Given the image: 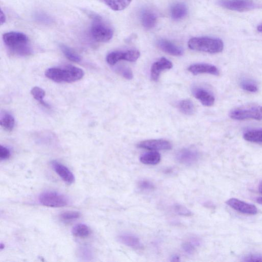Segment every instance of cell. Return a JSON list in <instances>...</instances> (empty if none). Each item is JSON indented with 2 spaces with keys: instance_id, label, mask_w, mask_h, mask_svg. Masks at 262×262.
<instances>
[{
  "instance_id": "cell-1",
  "label": "cell",
  "mask_w": 262,
  "mask_h": 262,
  "mask_svg": "<svg viewBox=\"0 0 262 262\" xmlns=\"http://www.w3.org/2000/svg\"><path fill=\"white\" fill-rule=\"evenodd\" d=\"M46 76L58 83H71L80 81L84 76V71L71 65L53 67L47 69Z\"/></svg>"
},
{
  "instance_id": "cell-2",
  "label": "cell",
  "mask_w": 262,
  "mask_h": 262,
  "mask_svg": "<svg viewBox=\"0 0 262 262\" xmlns=\"http://www.w3.org/2000/svg\"><path fill=\"white\" fill-rule=\"evenodd\" d=\"M3 40L7 47L16 55L25 56L32 54L29 38L22 33H7L3 34Z\"/></svg>"
},
{
  "instance_id": "cell-3",
  "label": "cell",
  "mask_w": 262,
  "mask_h": 262,
  "mask_svg": "<svg viewBox=\"0 0 262 262\" xmlns=\"http://www.w3.org/2000/svg\"><path fill=\"white\" fill-rule=\"evenodd\" d=\"M188 46L193 50L209 54H217L224 50V44L219 38L200 37L190 39L188 42Z\"/></svg>"
},
{
  "instance_id": "cell-4",
  "label": "cell",
  "mask_w": 262,
  "mask_h": 262,
  "mask_svg": "<svg viewBox=\"0 0 262 262\" xmlns=\"http://www.w3.org/2000/svg\"><path fill=\"white\" fill-rule=\"evenodd\" d=\"M90 16L93 20L90 28L92 36L98 42L106 43L111 40L113 31L110 26L104 23L99 15L92 14Z\"/></svg>"
},
{
  "instance_id": "cell-5",
  "label": "cell",
  "mask_w": 262,
  "mask_h": 262,
  "mask_svg": "<svg viewBox=\"0 0 262 262\" xmlns=\"http://www.w3.org/2000/svg\"><path fill=\"white\" fill-rule=\"evenodd\" d=\"M229 116L232 120L243 121L246 120H262V106L241 107L232 110Z\"/></svg>"
},
{
  "instance_id": "cell-6",
  "label": "cell",
  "mask_w": 262,
  "mask_h": 262,
  "mask_svg": "<svg viewBox=\"0 0 262 262\" xmlns=\"http://www.w3.org/2000/svg\"><path fill=\"white\" fill-rule=\"evenodd\" d=\"M218 4L225 8L239 12L247 11L262 7L252 0H219Z\"/></svg>"
},
{
  "instance_id": "cell-7",
  "label": "cell",
  "mask_w": 262,
  "mask_h": 262,
  "mask_svg": "<svg viewBox=\"0 0 262 262\" xmlns=\"http://www.w3.org/2000/svg\"><path fill=\"white\" fill-rule=\"evenodd\" d=\"M38 201L42 205L50 207H64L69 202L66 196L55 192L43 193L39 196Z\"/></svg>"
},
{
  "instance_id": "cell-8",
  "label": "cell",
  "mask_w": 262,
  "mask_h": 262,
  "mask_svg": "<svg viewBox=\"0 0 262 262\" xmlns=\"http://www.w3.org/2000/svg\"><path fill=\"white\" fill-rule=\"evenodd\" d=\"M140 56V52L136 50H130L124 52L114 51L107 56L106 61L109 65H114L122 60L131 62H135Z\"/></svg>"
},
{
  "instance_id": "cell-9",
  "label": "cell",
  "mask_w": 262,
  "mask_h": 262,
  "mask_svg": "<svg viewBox=\"0 0 262 262\" xmlns=\"http://www.w3.org/2000/svg\"><path fill=\"white\" fill-rule=\"evenodd\" d=\"M137 147L139 148L157 151L169 150L172 148L171 142L164 139H151L140 142Z\"/></svg>"
},
{
  "instance_id": "cell-10",
  "label": "cell",
  "mask_w": 262,
  "mask_h": 262,
  "mask_svg": "<svg viewBox=\"0 0 262 262\" xmlns=\"http://www.w3.org/2000/svg\"><path fill=\"white\" fill-rule=\"evenodd\" d=\"M227 204L231 208L242 214L255 215L258 213L257 207L238 199L230 198L227 201Z\"/></svg>"
},
{
  "instance_id": "cell-11",
  "label": "cell",
  "mask_w": 262,
  "mask_h": 262,
  "mask_svg": "<svg viewBox=\"0 0 262 262\" xmlns=\"http://www.w3.org/2000/svg\"><path fill=\"white\" fill-rule=\"evenodd\" d=\"M199 157L197 151L192 149L185 148L180 150L177 153L176 158L181 164L191 165L198 161Z\"/></svg>"
},
{
  "instance_id": "cell-12",
  "label": "cell",
  "mask_w": 262,
  "mask_h": 262,
  "mask_svg": "<svg viewBox=\"0 0 262 262\" xmlns=\"http://www.w3.org/2000/svg\"><path fill=\"white\" fill-rule=\"evenodd\" d=\"M172 63L165 58H162L155 62L151 67V77L152 81L156 82L159 80L162 72L171 69Z\"/></svg>"
},
{
  "instance_id": "cell-13",
  "label": "cell",
  "mask_w": 262,
  "mask_h": 262,
  "mask_svg": "<svg viewBox=\"0 0 262 262\" xmlns=\"http://www.w3.org/2000/svg\"><path fill=\"white\" fill-rule=\"evenodd\" d=\"M51 165L56 173L65 183L71 185L74 182V176L67 167L56 161H52Z\"/></svg>"
},
{
  "instance_id": "cell-14",
  "label": "cell",
  "mask_w": 262,
  "mask_h": 262,
  "mask_svg": "<svg viewBox=\"0 0 262 262\" xmlns=\"http://www.w3.org/2000/svg\"><path fill=\"white\" fill-rule=\"evenodd\" d=\"M188 70L195 75L203 73H207L216 76L219 75L218 69L215 66L208 64L192 65L188 68Z\"/></svg>"
},
{
  "instance_id": "cell-15",
  "label": "cell",
  "mask_w": 262,
  "mask_h": 262,
  "mask_svg": "<svg viewBox=\"0 0 262 262\" xmlns=\"http://www.w3.org/2000/svg\"><path fill=\"white\" fill-rule=\"evenodd\" d=\"M193 94L204 106L211 107L215 103V98L214 96L204 89L196 88L193 90Z\"/></svg>"
},
{
  "instance_id": "cell-16",
  "label": "cell",
  "mask_w": 262,
  "mask_h": 262,
  "mask_svg": "<svg viewBox=\"0 0 262 262\" xmlns=\"http://www.w3.org/2000/svg\"><path fill=\"white\" fill-rule=\"evenodd\" d=\"M157 44L162 50L169 55L181 56L183 54V50L181 48L165 39H161L157 41Z\"/></svg>"
},
{
  "instance_id": "cell-17",
  "label": "cell",
  "mask_w": 262,
  "mask_h": 262,
  "mask_svg": "<svg viewBox=\"0 0 262 262\" xmlns=\"http://www.w3.org/2000/svg\"><path fill=\"white\" fill-rule=\"evenodd\" d=\"M140 18L143 27L147 30L153 29L157 23V15L155 12L149 9L142 10Z\"/></svg>"
},
{
  "instance_id": "cell-18",
  "label": "cell",
  "mask_w": 262,
  "mask_h": 262,
  "mask_svg": "<svg viewBox=\"0 0 262 262\" xmlns=\"http://www.w3.org/2000/svg\"><path fill=\"white\" fill-rule=\"evenodd\" d=\"M118 240L125 245L140 250L143 247L141 241L135 235L129 233L122 234L118 237Z\"/></svg>"
},
{
  "instance_id": "cell-19",
  "label": "cell",
  "mask_w": 262,
  "mask_h": 262,
  "mask_svg": "<svg viewBox=\"0 0 262 262\" xmlns=\"http://www.w3.org/2000/svg\"><path fill=\"white\" fill-rule=\"evenodd\" d=\"M171 16L172 18L178 21L185 18L188 13V8L185 3L177 2L173 4L171 8Z\"/></svg>"
},
{
  "instance_id": "cell-20",
  "label": "cell",
  "mask_w": 262,
  "mask_h": 262,
  "mask_svg": "<svg viewBox=\"0 0 262 262\" xmlns=\"http://www.w3.org/2000/svg\"><path fill=\"white\" fill-rule=\"evenodd\" d=\"M140 162L147 165H156L161 161V155L157 151H152L143 154L140 158Z\"/></svg>"
},
{
  "instance_id": "cell-21",
  "label": "cell",
  "mask_w": 262,
  "mask_h": 262,
  "mask_svg": "<svg viewBox=\"0 0 262 262\" xmlns=\"http://www.w3.org/2000/svg\"><path fill=\"white\" fill-rule=\"evenodd\" d=\"M111 9L114 11H122L127 8L132 0H102Z\"/></svg>"
},
{
  "instance_id": "cell-22",
  "label": "cell",
  "mask_w": 262,
  "mask_h": 262,
  "mask_svg": "<svg viewBox=\"0 0 262 262\" xmlns=\"http://www.w3.org/2000/svg\"><path fill=\"white\" fill-rule=\"evenodd\" d=\"M0 124L1 127L7 131L14 129L15 126V120L14 116L8 112H4L0 118Z\"/></svg>"
},
{
  "instance_id": "cell-23",
  "label": "cell",
  "mask_w": 262,
  "mask_h": 262,
  "mask_svg": "<svg viewBox=\"0 0 262 262\" xmlns=\"http://www.w3.org/2000/svg\"><path fill=\"white\" fill-rule=\"evenodd\" d=\"M243 137L246 141L257 143H262V130H252L247 131Z\"/></svg>"
},
{
  "instance_id": "cell-24",
  "label": "cell",
  "mask_w": 262,
  "mask_h": 262,
  "mask_svg": "<svg viewBox=\"0 0 262 262\" xmlns=\"http://www.w3.org/2000/svg\"><path fill=\"white\" fill-rule=\"evenodd\" d=\"M90 229L86 225L78 224L76 225L72 230V233L75 237L86 238L90 234Z\"/></svg>"
},
{
  "instance_id": "cell-25",
  "label": "cell",
  "mask_w": 262,
  "mask_h": 262,
  "mask_svg": "<svg viewBox=\"0 0 262 262\" xmlns=\"http://www.w3.org/2000/svg\"><path fill=\"white\" fill-rule=\"evenodd\" d=\"M180 111L187 115H192L195 113V106L193 102L189 99L181 100L178 104Z\"/></svg>"
},
{
  "instance_id": "cell-26",
  "label": "cell",
  "mask_w": 262,
  "mask_h": 262,
  "mask_svg": "<svg viewBox=\"0 0 262 262\" xmlns=\"http://www.w3.org/2000/svg\"><path fill=\"white\" fill-rule=\"evenodd\" d=\"M31 94L34 98L40 102L42 106L50 108L49 104L44 101L45 92L43 89L38 87H34L31 90Z\"/></svg>"
},
{
  "instance_id": "cell-27",
  "label": "cell",
  "mask_w": 262,
  "mask_h": 262,
  "mask_svg": "<svg viewBox=\"0 0 262 262\" xmlns=\"http://www.w3.org/2000/svg\"><path fill=\"white\" fill-rule=\"evenodd\" d=\"M60 46L64 55L68 60L75 63H80L81 61V57L76 54L69 47L63 44H61Z\"/></svg>"
},
{
  "instance_id": "cell-28",
  "label": "cell",
  "mask_w": 262,
  "mask_h": 262,
  "mask_svg": "<svg viewBox=\"0 0 262 262\" xmlns=\"http://www.w3.org/2000/svg\"><path fill=\"white\" fill-rule=\"evenodd\" d=\"M240 86L244 90L249 93H255L258 90L257 84L253 80L244 78L240 82Z\"/></svg>"
},
{
  "instance_id": "cell-29",
  "label": "cell",
  "mask_w": 262,
  "mask_h": 262,
  "mask_svg": "<svg viewBox=\"0 0 262 262\" xmlns=\"http://www.w3.org/2000/svg\"><path fill=\"white\" fill-rule=\"evenodd\" d=\"M81 213L77 211H67L62 213L60 215V219L65 223L74 221L81 217Z\"/></svg>"
},
{
  "instance_id": "cell-30",
  "label": "cell",
  "mask_w": 262,
  "mask_h": 262,
  "mask_svg": "<svg viewBox=\"0 0 262 262\" xmlns=\"http://www.w3.org/2000/svg\"><path fill=\"white\" fill-rule=\"evenodd\" d=\"M34 18L37 22L44 24H50L54 22L51 17L42 11L36 12Z\"/></svg>"
},
{
  "instance_id": "cell-31",
  "label": "cell",
  "mask_w": 262,
  "mask_h": 262,
  "mask_svg": "<svg viewBox=\"0 0 262 262\" xmlns=\"http://www.w3.org/2000/svg\"><path fill=\"white\" fill-rule=\"evenodd\" d=\"M138 188L143 192H152L155 189L154 183L148 180H141L138 181Z\"/></svg>"
},
{
  "instance_id": "cell-32",
  "label": "cell",
  "mask_w": 262,
  "mask_h": 262,
  "mask_svg": "<svg viewBox=\"0 0 262 262\" xmlns=\"http://www.w3.org/2000/svg\"><path fill=\"white\" fill-rule=\"evenodd\" d=\"M173 209L176 214L180 216L190 217L193 215L189 209L179 204H175L173 206Z\"/></svg>"
},
{
  "instance_id": "cell-33",
  "label": "cell",
  "mask_w": 262,
  "mask_h": 262,
  "mask_svg": "<svg viewBox=\"0 0 262 262\" xmlns=\"http://www.w3.org/2000/svg\"><path fill=\"white\" fill-rule=\"evenodd\" d=\"M124 77L128 80H132L133 77V74L132 70L128 67H121L118 68L117 70Z\"/></svg>"
},
{
  "instance_id": "cell-34",
  "label": "cell",
  "mask_w": 262,
  "mask_h": 262,
  "mask_svg": "<svg viewBox=\"0 0 262 262\" xmlns=\"http://www.w3.org/2000/svg\"><path fill=\"white\" fill-rule=\"evenodd\" d=\"M196 247V246L190 241L185 242L182 244V249L183 251L189 255H192L194 253Z\"/></svg>"
},
{
  "instance_id": "cell-35",
  "label": "cell",
  "mask_w": 262,
  "mask_h": 262,
  "mask_svg": "<svg viewBox=\"0 0 262 262\" xmlns=\"http://www.w3.org/2000/svg\"><path fill=\"white\" fill-rule=\"evenodd\" d=\"M244 262H262V255L261 254H251L246 256L243 258Z\"/></svg>"
},
{
  "instance_id": "cell-36",
  "label": "cell",
  "mask_w": 262,
  "mask_h": 262,
  "mask_svg": "<svg viewBox=\"0 0 262 262\" xmlns=\"http://www.w3.org/2000/svg\"><path fill=\"white\" fill-rule=\"evenodd\" d=\"M10 156L9 150L5 147L1 146L0 147V159L4 161L9 159Z\"/></svg>"
},
{
  "instance_id": "cell-37",
  "label": "cell",
  "mask_w": 262,
  "mask_h": 262,
  "mask_svg": "<svg viewBox=\"0 0 262 262\" xmlns=\"http://www.w3.org/2000/svg\"><path fill=\"white\" fill-rule=\"evenodd\" d=\"M0 19H1V25H3L6 22V16L2 10L1 11V18H0Z\"/></svg>"
},
{
  "instance_id": "cell-38",
  "label": "cell",
  "mask_w": 262,
  "mask_h": 262,
  "mask_svg": "<svg viewBox=\"0 0 262 262\" xmlns=\"http://www.w3.org/2000/svg\"><path fill=\"white\" fill-rule=\"evenodd\" d=\"M172 262H178L179 261V257L177 256H174L172 258Z\"/></svg>"
},
{
  "instance_id": "cell-39",
  "label": "cell",
  "mask_w": 262,
  "mask_h": 262,
  "mask_svg": "<svg viewBox=\"0 0 262 262\" xmlns=\"http://www.w3.org/2000/svg\"><path fill=\"white\" fill-rule=\"evenodd\" d=\"M258 190L259 192L262 194V181L260 183Z\"/></svg>"
},
{
  "instance_id": "cell-40",
  "label": "cell",
  "mask_w": 262,
  "mask_h": 262,
  "mask_svg": "<svg viewBox=\"0 0 262 262\" xmlns=\"http://www.w3.org/2000/svg\"><path fill=\"white\" fill-rule=\"evenodd\" d=\"M256 200H257V202L258 203H259V204L262 205V197H259V198H257V199H256Z\"/></svg>"
},
{
  "instance_id": "cell-41",
  "label": "cell",
  "mask_w": 262,
  "mask_h": 262,
  "mask_svg": "<svg viewBox=\"0 0 262 262\" xmlns=\"http://www.w3.org/2000/svg\"><path fill=\"white\" fill-rule=\"evenodd\" d=\"M258 31L260 33H262V24L258 26Z\"/></svg>"
},
{
  "instance_id": "cell-42",
  "label": "cell",
  "mask_w": 262,
  "mask_h": 262,
  "mask_svg": "<svg viewBox=\"0 0 262 262\" xmlns=\"http://www.w3.org/2000/svg\"><path fill=\"white\" fill-rule=\"evenodd\" d=\"M5 248V245L3 243H1V245H0V248H1V250H4Z\"/></svg>"
}]
</instances>
